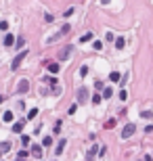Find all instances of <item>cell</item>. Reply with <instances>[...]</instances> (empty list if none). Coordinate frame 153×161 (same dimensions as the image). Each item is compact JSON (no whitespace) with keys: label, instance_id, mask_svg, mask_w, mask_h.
Wrapping results in <instances>:
<instances>
[{"label":"cell","instance_id":"34","mask_svg":"<svg viewBox=\"0 0 153 161\" xmlns=\"http://www.w3.org/2000/svg\"><path fill=\"white\" fill-rule=\"evenodd\" d=\"M17 161H25V159H21V157H17Z\"/></svg>","mask_w":153,"mask_h":161},{"label":"cell","instance_id":"12","mask_svg":"<svg viewBox=\"0 0 153 161\" xmlns=\"http://www.w3.org/2000/svg\"><path fill=\"white\" fill-rule=\"evenodd\" d=\"M46 67H48V71H50L52 75H55V73H59V63H48Z\"/></svg>","mask_w":153,"mask_h":161},{"label":"cell","instance_id":"16","mask_svg":"<svg viewBox=\"0 0 153 161\" xmlns=\"http://www.w3.org/2000/svg\"><path fill=\"white\" fill-rule=\"evenodd\" d=\"M42 145L44 147H52V136H44L42 138Z\"/></svg>","mask_w":153,"mask_h":161},{"label":"cell","instance_id":"20","mask_svg":"<svg viewBox=\"0 0 153 161\" xmlns=\"http://www.w3.org/2000/svg\"><path fill=\"white\" fill-rule=\"evenodd\" d=\"M74 13H76V8H74V6H69V8H67V11H65V13H63V17H71V15H74Z\"/></svg>","mask_w":153,"mask_h":161},{"label":"cell","instance_id":"15","mask_svg":"<svg viewBox=\"0 0 153 161\" xmlns=\"http://www.w3.org/2000/svg\"><path fill=\"white\" fill-rule=\"evenodd\" d=\"M126 46V42H124V38H115V48H118V50H122Z\"/></svg>","mask_w":153,"mask_h":161},{"label":"cell","instance_id":"19","mask_svg":"<svg viewBox=\"0 0 153 161\" xmlns=\"http://www.w3.org/2000/svg\"><path fill=\"white\" fill-rule=\"evenodd\" d=\"M113 96V90H111V88H105V90H103V98H111Z\"/></svg>","mask_w":153,"mask_h":161},{"label":"cell","instance_id":"14","mask_svg":"<svg viewBox=\"0 0 153 161\" xmlns=\"http://www.w3.org/2000/svg\"><path fill=\"white\" fill-rule=\"evenodd\" d=\"M109 79H111V82H120L122 75L118 73V71H111V73H109Z\"/></svg>","mask_w":153,"mask_h":161},{"label":"cell","instance_id":"35","mask_svg":"<svg viewBox=\"0 0 153 161\" xmlns=\"http://www.w3.org/2000/svg\"><path fill=\"white\" fill-rule=\"evenodd\" d=\"M0 157H2V151H0Z\"/></svg>","mask_w":153,"mask_h":161},{"label":"cell","instance_id":"25","mask_svg":"<svg viewBox=\"0 0 153 161\" xmlns=\"http://www.w3.org/2000/svg\"><path fill=\"white\" fill-rule=\"evenodd\" d=\"M52 132H55V134H59V132H61V121H57V123H55V128H52Z\"/></svg>","mask_w":153,"mask_h":161},{"label":"cell","instance_id":"6","mask_svg":"<svg viewBox=\"0 0 153 161\" xmlns=\"http://www.w3.org/2000/svg\"><path fill=\"white\" fill-rule=\"evenodd\" d=\"M96 153H99V147H96V145H92L90 149H88V153H86V161H92Z\"/></svg>","mask_w":153,"mask_h":161},{"label":"cell","instance_id":"2","mask_svg":"<svg viewBox=\"0 0 153 161\" xmlns=\"http://www.w3.org/2000/svg\"><path fill=\"white\" fill-rule=\"evenodd\" d=\"M25 57H28V50H21L19 55H17V57L13 59V63H11V69H13V71H17V69H19V65H21V61H23Z\"/></svg>","mask_w":153,"mask_h":161},{"label":"cell","instance_id":"28","mask_svg":"<svg viewBox=\"0 0 153 161\" xmlns=\"http://www.w3.org/2000/svg\"><path fill=\"white\" fill-rule=\"evenodd\" d=\"M0 29L6 32V29H8V23H6V21H0Z\"/></svg>","mask_w":153,"mask_h":161},{"label":"cell","instance_id":"13","mask_svg":"<svg viewBox=\"0 0 153 161\" xmlns=\"http://www.w3.org/2000/svg\"><path fill=\"white\" fill-rule=\"evenodd\" d=\"M88 40H92V34H90V32H86V34L80 36V42H82V44H84V42H88Z\"/></svg>","mask_w":153,"mask_h":161},{"label":"cell","instance_id":"22","mask_svg":"<svg viewBox=\"0 0 153 161\" xmlns=\"http://www.w3.org/2000/svg\"><path fill=\"white\" fill-rule=\"evenodd\" d=\"M101 98H103L101 94H94V96H92V105H99V103H101Z\"/></svg>","mask_w":153,"mask_h":161},{"label":"cell","instance_id":"30","mask_svg":"<svg viewBox=\"0 0 153 161\" xmlns=\"http://www.w3.org/2000/svg\"><path fill=\"white\" fill-rule=\"evenodd\" d=\"M76 109H78V105L74 103V105H71V107H69V115H74V113H76Z\"/></svg>","mask_w":153,"mask_h":161},{"label":"cell","instance_id":"7","mask_svg":"<svg viewBox=\"0 0 153 161\" xmlns=\"http://www.w3.org/2000/svg\"><path fill=\"white\" fill-rule=\"evenodd\" d=\"M86 98H88V90L86 88H80L78 90V103H86Z\"/></svg>","mask_w":153,"mask_h":161},{"label":"cell","instance_id":"26","mask_svg":"<svg viewBox=\"0 0 153 161\" xmlns=\"http://www.w3.org/2000/svg\"><path fill=\"white\" fill-rule=\"evenodd\" d=\"M92 46H94L96 50H101V48H103V42H99V40H96V42H92Z\"/></svg>","mask_w":153,"mask_h":161},{"label":"cell","instance_id":"11","mask_svg":"<svg viewBox=\"0 0 153 161\" xmlns=\"http://www.w3.org/2000/svg\"><path fill=\"white\" fill-rule=\"evenodd\" d=\"M13 42H15V36L13 34H6L4 36V46H13Z\"/></svg>","mask_w":153,"mask_h":161},{"label":"cell","instance_id":"1","mask_svg":"<svg viewBox=\"0 0 153 161\" xmlns=\"http://www.w3.org/2000/svg\"><path fill=\"white\" fill-rule=\"evenodd\" d=\"M69 32H71V27H69V25H63V27H61L57 34H52L50 38H48V44H55V42H59L61 38H65V36H67Z\"/></svg>","mask_w":153,"mask_h":161},{"label":"cell","instance_id":"31","mask_svg":"<svg viewBox=\"0 0 153 161\" xmlns=\"http://www.w3.org/2000/svg\"><path fill=\"white\" fill-rule=\"evenodd\" d=\"M113 126H115V119H109V121L105 123V128H113Z\"/></svg>","mask_w":153,"mask_h":161},{"label":"cell","instance_id":"3","mask_svg":"<svg viewBox=\"0 0 153 161\" xmlns=\"http://www.w3.org/2000/svg\"><path fill=\"white\" fill-rule=\"evenodd\" d=\"M71 50H74V46H71V44H65V46H63V48L59 50L57 59H59V61H67V57L71 55Z\"/></svg>","mask_w":153,"mask_h":161},{"label":"cell","instance_id":"10","mask_svg":"<svg viewBox=\"0 0 153 161\" xmlns=\"http://www.w3.org/2000/svg\"><path fill=\"white\" fill-rule=\"evenodd\" d=\"M23 123H25V121H15V123H13V132H15V134H21Z\"/></svg>","mask_w":153,"mask_h":161},{"label":"cell","instance_id":"21","mask_svg":"<svg viewBox=\"0 0 153 161\" xmlns=\"http://www.w3.org/2000/svg\"><path fill=\"white\" fill-rule=\"evenodd\" d=\"M2 119H4V121H13V113H11V111H6V113L2 115Z\"/></svg>","mask_w":153,"mask_h":161},{"label":"cell","instance_id":"5","mask_svg":"<svg viewBox=\"0 0 153 161\" xmlns=\"http://www.w3.org/2000/svg\"><path fill=\"white\" fill-rule=\"evenodd\" d=\"M28 90H30V82H28V79H21V82L17 84V92H19V94H25Z\"/></svg>","mask_w":153,"mask_h":161},{"label":"cell","instance_id":"8","mask_svg":"<svg viewBox=\"0 0 153 161\" xmlns=\"http://www.w3.org/2000/svg\"><path fill=\"white\" fill-rule=\"evenodd\" d=\"M65 145H67V140H65V138H61V140L57 142V149H55V153H57V155H61L63 151H65Z\"/></svg>","mask_w":153,"mask_h":161},{"label":"cell","instance_id":"29","mask_svg":"<svg viewBox=\"0 0 153 161\" xmlns=\"http://www.w3.org/2000/svg\"><path fill=\"white\" fill-rule=\"evenodd\" d=\"M120 98H122V101H126V98H128V92H126V90H120Z\"/></svg>","mask_w":153,"mask_h":161},{"label":"cell","instance_id":"27","mask_svg":"<svg viewBox=\"0 0 153 161\" xmlns=\"http://www.w3.org/2000/svg\"><path fill=\"white\" fill-rule=\"evenodd\" d=\"M21 142H23V147H28L30 145V136H21Z\"/></svg>","mask_w":153,"mask_h":161},{"label":"cell","instance_id":"33","mask_svg":"<svg viewBox=\"0 0 153 161\" xmlns=\"http://www.w3.org/2000/svg\"><path fill=\"white\" fill-rule=\"evenodd\" d=\"M2 101H4V96H2V94H0V103H2Z\"/></svg>","mask_w":153,"mask_h":161},{"label":"cell","instance_id":"32","mask_svg":"<svg viewBox=\"0 0 153 161\" xmlns=\"http://www.w3.org/2000/svg\"><path fill=\"white\" fill-rule=\"evenodd\" d=\"M44 19H46V21H48V23H50V21H55V15H50V13H48V15H46V17H44Z\"/></svg>","mask_w":153,"mask_h":161},{"label":"cell","instance_id":"4","mask_svg":"<svg viewBox=\"0 0 153 161\" xmlns=\"http://www.w3.org/2000/svg\"><path fill=\"white\" fill-rule=\"evenodd\" d=\"M134 132H136V126H134V123H126L124 130H122V138H124V140H126V138H130Z\"/></svg>","mask_w":153,"mask_h":161},{"label":"cell","instance_id":"18","mask_svg":"<svg viewBox=\"0 0 153 161\" xmlns=\"http://www.w3.org/2000/svg\"><path fill=\"white\" fill-rule=\"evenodd\" d=\"M36 115H38V109H32V111L28 113V117H25V121H30V119H34Z\"/></svg>","mask_w":153,"mask_h":161},{"label":"cell","instance_id":"17","mask_svg":"<svg viewBox=\"0 0 153 161\" xmlns=\"http://www.w3.org/2000/svg\"><path fill=\"white\" fill-rule=\"evenodd\" d=\"M0 151H2V153H8V151H11V142H2V145H0Z\"/></svg>","mask_w":153,"mask_h":161},{"label":"cell","instance_id":"24","mask_svg":"<svg viewBox=\"0 0 153 161\" xmlns=\"http://www.w3.org/2000/svg\"><path fill=\"white\" fill-rule=\"evenodd\" d=\"M141 115H143V117H145V119H151V117H153V113H151V111H143Z\"/></svg>","mask_w":153,"mask_h":161},{"label":"cell","instance_id":"23","mask_svg":"<svg viewBox=\"0 0 153 161\" xmlns=\"http://www.w3.org/2000/svg\"><path fill=\"white\" fill-rule=\"evenodd\" d=\"M80 75H88V67H86V65L80 67Z\"/></svg>","mask_w":153,"mask_h":161},{"label":"cell","instance_id":"9","mask_svg":"<svg viewBox=\"0 0 153 161\" xmlns=\"http://www.w3.org/2000/svg\"><path fill=\"white\" fill-rule=\"evenodd\" d=\"M32 155H34L36 159H40V157H42V147H40V145H34V147H32Z\"/></svg>","mask_w":153,"mask_h":161}]
</instances>
